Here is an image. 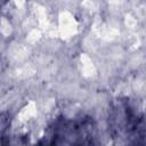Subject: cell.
<instances>
[{
	"mask_svg": "<svg viewBox=\"0 0 146 146\" xmlns=\"http://www.w3.org/2000/svg\"><path fill=\"white\" fill-rule=\"evenodd\" d=\"M108 129L113 138L131 144L144 143L145 119L138 104L127 97L117 98L108 113Z\"/></svg>",
	"mask_w": 146,
	"mask_h": 146,
	"instance_id": "1",
	"label": "cell"
},
{
	"mask_svg": "<svg viewBox=\"0 0 146 146\" xmlns=\"http://www.w3.org/2000/svg\"><path fill=\"white\" fill-rule=\"evenodd\" d=\"M97 125L91 116L57 117L46 130L44 143L55 145L94 144Z\"/></svg>",
	"mask_w": 146,
	"mask_h": 146,
	"instance_id": "2",
	"label": "cell"
},
{
	"mask_svg": "<svg viewBox=\"0 0 146 146\" xmlns=\"http://www.w3.org/2000/svg\"><path fill=\"white\" fill-rule=\"evenodd\" d=\"M10 125V116L7 113H1L0 114V144H3V138L7 137V130L9 129Z\"/></svg>",
	"mask_w": 146,
	"mask_h": 146,
	"instance_id": "3",
	"label": "cell"
}]
</instances>
